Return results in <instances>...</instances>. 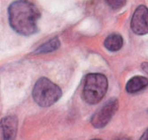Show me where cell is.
I'll use <instances>...</instances> for the list:
<instances>
[{
	"label": "cell",
	"instance_id": "6",
	"mask_svg": "<svg viewBox=\"0 0 148 140\" xmlns=\"http://www.w3.org/2000/svg\"><path fill=\"white\" fill-rule=\"evenodd\" d=\"M18 120L9 116L1 120V140H14L17 133Z\"/></svg>",
	"mask_w": 148,
	"mask_h": 140
},
{
	"label": "cell",
	"instance_id": "3",
	"mask_svg": "<svg viewBox=\"0 0 148 140\" xmlns=\"http://www.w3.org/2000/svg\"><path fill=\"white\" fill-rule=\"evenodd\" d=\"M108 83L105 75L100 73H90L86 76L83 89V99L90 105L99 103L105 96Z\"/></svg>",
	"mask_w": 148,
	"mask_h": 140
},
{
	"label": "cell",
	"instance_id": "14",
	"mask_svg": "<svg viewBox=\"0 0 148 140\" xmlns=\"http://www.w3.org/2000/svg\"><path fill=\"white\" fill-rule=\"evenodd\" d=\"M92 140H101V139H92Z\"/></svg>",
	"mask_w": 148,
	"mask_h": 140
},
{
	"label": "cell",
	"instance_id": "8",
	"mask_svg": "<svg viewBox=\"0 0 148 140\" xmlns=\"http://www.w3.org/2000/svg\"><path fill=\"white\" fill-rule=\"evenodd\" d=\"M123 45V39L122 35L119 34H112L108 35L105 41H104V46L105 48L112 52L118 51L122 49Z\"/></svg>",
	"mask_w": 148,
	"mask_h": 140
},
{
	"label": "cell",
	"instance_id": "12",
	"mask_svg": "<svg viewBox=\"0 0 148 140\" xmlns=\"http://www.w3.org/2000/svg\"><path fill=\"white\" fill-rule=\"evenodd\" d=\"M142 69L144 70V71H145L146 73H148V62L143 63V64H142Z\"/></svg>",
	"mask_w": 148,
	"mask_h": 140
},
{
	"label": "cell",
	"instance_id": "13",
	"mask_svg": "<svg viewBox=\"0 0 148 140\" xmlns=\"http://www.w3.org/2000/svg\"><path fill=\"white\" fill-rule=\"evenodd\" d=\"M119 140H130V139L127 138V137H123V138H121V139H119Z\"/></svg>",
	"mask_w": 148,
	"mask_h": 140
},
{
	"label": "cell",
	"instance_id": "1",
	"mask_svg": "<svg viewBox=\"0 0 148 140\" xmlns=\"http://www.w3.org/2000/svg\"><path fill=\"white\" fill-rule=\"evenodd\" d=\"M9 23L16 33L29 36L38 31L37 22L40 11L29 0H17L8 8Z\"/></svg>",
	"mask_w": 148,
	"mask_h": 140
},
{
	"label": "cell",
	"instance_id": "11",
	"mask_svg": "<svg viewBox=\"0 0 148 140\" xmlns=\"http://www.w3.org/2000/svg\"><path fill=\"white\" fill-rule=\"evenodd\" d=\"M139 140H148V128L146 129V131L143 133L142 137H140Z\"/></svg>",
	"mask_w": 148,
	"mask_h": 140
},
{
	"label": "cell",
	"instance_id": "10",
	"mask_svg": "<svg viewBox=\"0 0 148 140\" xmlns=\"http://www.w3.org/2000/svg\"><path fill=\"white\" fill-rule=\"evenodd\" d=\"M106 4L114 10H119L126 4V0H106Z\"/></svg>",
	"mask_w": 148,
	"mask_h": 140
},
{
	"label": "cell",
	"instance_id": "9",
	"mask_svg": "<svg viewBox=\"0 0 148 140\" xmlns=\"http://www.w3.org/2000/svg\"><path fill=\"white\" fill-rule=\"evenodd\" d=\"M60 46V43L59 39L56 38H53L50 41H48L47 43H44L43 45L40 46L35 53L36 54H44V53H49V52H52V51H55L56 49H58Z\"/></svg>",
	"mask_w": 148,
	"mask_h": 140
},
{
	"label": "cell",
	"instance_id": "4",
	"mask_svg": "<svg viewBox=\"0 0 148 140\" xmlns=\"http://www.w3.org/2000/svg\"><path fill=\"white\" fill-rule=\"evenodd\" d=\"M119 102L115 98L107 101L99 110H97L90 119L91 124L97 129L104 128L110 122L115 112L118 110Z\"/></svg>",
	"mask_w": 148,
	"mask_h": 140
},
{
	"label": "cell",
	"instance_id": "7",
	"mask_svg": "<svg viewBox=\"0 0 148 140\" xmlns=\"http://www.w3.org/2000/svg\"><path fill=\"white\" fill-rule=\"evenodd\" d=\"M148 87V78L143 76H136L130 78L127 85L126 91L129 93H136Z\"/></svg>",
	"mask_w": 148,
	"mask_h": 140
},
{
	"label": "cell",
	"instance_id": "5",
	"mask_svg": "<svg viewBox=\"0 0 148 140\" xmlns=\"http://www.w3.org/2000/svg\"><path fill=\"white\" fill-rule=\"evenodd\" d=\"M130 27L136 34L144 35L148 34V8L145 5H139L134 11Z\"/></svg>",
	"mask_w": 148,
	"mask_h": 140
},
{
	"label": "cell",
	"instance_id": "2",
	"mask_svg": "<svg viewBox=\"0 0 148 140\" xmlns=\"http://www.w3.org/2000/svg\"><path fill=\"white\" fill-rule=\"evenodd\" d=\"M61 89L47 78H39L34 87L32 96L37 105L43 108L50 107L61 97Z\"/></svg>",
	"mask_w": 148,
	"mask_h": 140
}]
</instances>
